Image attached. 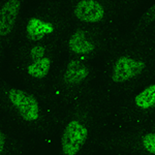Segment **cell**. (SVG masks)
<instances>
[{
    "label": "cell",
    "instance_id": "obj_1",
    "mask_svg": "<svg viewBox=\"0 0 155 155\" xmlns=\"http://www.w3.org/2000/svg\"><path fill=\"white\" fill-rule=\"evenodd\" d=\"M104 124H155V74L104 104Z\"/></svg>",
    "mask_w": 155,
    "mask_h": 155
},
{
    "label": "cell",
    "instance_id": "obj_2",
    "mask_svg": "<svg viewBox=\"0 0 155 155\" xmlns=\"http://www.w3.org/2000/svg\"><path fill=\"white\" fill-rule=\"evenodd\" d=\"M97 155H155V124H104L94 143Z\"/></svg>",
    "mask_w": 155,
    "mask_h": 155
},
{
    "label": "cell",
    "instance_id": "obj_3",
    "mask_svg": "<svg viewBox=\"0 0 155 155\" xmlns=\"http://www.w3.org/2000/svg\"><path fill=\"white\" fill-rule=\"evenodd\" d=\"M62 82L67 90L76 93L78 98L96 91L97 78L93 77L90 66L82 59L71 60L66 64Z\"/></svg>",
    "mask_w": 155,
    "mask_h": 155
},
{
    "label": "cell",
    "instance_id": "obj_4",
    "mask_svg": "<svg viewBox=\"0 0 155 155\" xmlns=\"http://www.w3.org/2000/svg\"><path fill=\"white\" fill-rule=\"evenodd\" d=\"M8 98L24 120L33 123L41 119V113L38 102L26 92L12 89L8 92Z\"/></svg>",
    "mask_w": 155,
    "mask_h": 155
},
{
    "label": "cell",
    "instance_id": "obj_5",
    "mask_svg": "<svg viewBox=\"0 0 155 155\" xmlns=\"http://www.w3.org/2000/svg\"><path fill=\"white\" fill-rule=\"evenodd\" d=\"M74 17L86 24H99L107 18V7L101 0H80L74 7Z\"/></svg>",
    "mask_w": 155,
    "mask_h": 155
},
{
    "label": "cell",
    "instance_id": "obj_6",
    "mask_svg": "<svg viewBox=\"0 0 155 155\" xmlns=\"http://www.w3.org/2000/svg\"><path fill=\"white\" fill-rule=\"evenodd\" d=\"M97 46L98 41L95 39L94 35L85 30H78L74 32L67 44L69 51L80 56H89L95 53Z\"/></svg>",
    "mask_w": 155,
    "mask_h": 155
},
{
    "label": "cell",
    "instance_id": "obj_7",
    "mask_svg": "<svg viewBox=\"0 0 155 155\" xmlns=\"http://www.w3.org/2000/svg\"><path fill=\"white\" fill-rule=\"evenodd\" d=\"M19 11V0H8L0 8V36H5L12 32Z\"/></svg>",
    "mask_w": 155,
    "mask_h": 155
},
{
    "label": "cell",
    "instance_id": "obj_8",
    "mask_svg": "<svg viewBox=\"0 0 155 155\" xmlns=\"http://www.w3.org/2000/svg\"><path fill=\"white\" fill-rule=\"evenodd\" d=\"M51 68V60L47 57L36 59L27 67V71L30 77L34 79H42L49 74Z\"/></svg>",
    "mask_w": 155,
    "mask_h": 155
},
{
    "label": "cell",
    "instance_id": "obj_9",
    "mask_svg": "<svg viewBox=\"0 0 155 155\" xmlns=\"http://www.w3.org/2000/svg\"><path fill=\"white\" fill-rule=\"evenodd\" d=\"M53 27L48 23L41 21V20H32L28 26V33L32 38H41L45 34H50L53 32Z\"/></svg>",
    "mask_w": 155,
    "mask_h": 155
},
{
    "label": "cell",
    "instance_id": "obj_10",
    "mask_svg": "<svg viewBox=\"0 0 155 155\" xmlns=\"http://www.w3.org/2000/svg\"><path fill=\"white\" fill-rule=\"evenodd\" d=\"M143 21L146 24H154L155 23V1L151 4L148 9H146V12L143 15Z\"/></svg>",
    "mask_w": 155,
    "mask_h": 155
},
{
    "label": "cell",
    "instance_id": "obj_11",
    "mask_svg": "<svg viewBox=\"0 0 155 155\" xmlns=\"http://www.w3.org/2000/svg\"><path fill=\"white\" fill-rule=\"evenodd\" d=\"M45 53H46V50L45 48H42V47H34V48H32L31 50V55L32 57H34V58L36 59H39V58H42L44 57Z\"/></svg>",
    "mask_w": 155,
    "mask_h": 155
},
{
    "label": "cell",
    "instance_id": "obj_12",
    "mask_svg": "<svg viewBox=\"0 0 155 155\" xmlns=\"http://www.w3.org/2000/svg\"><path fill=\"white\" fill-rule=\"evenodd\" d=\"M4 147H5V139H4V136L2 134V131L0 130V154L3 152Z\"/></svg>",
    "mask_w": 155,
    "mask_h": 155
}]
</instances>
